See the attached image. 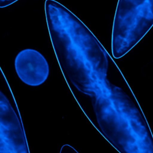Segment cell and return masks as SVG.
Listing matches in <instances>:
<instances>
[{
	"label": "cell",
	"instance_id": "1",
	"mask_svg": "<svg viewBox=\"0 0 153 153\" xmlns=\"http://www.w3.org/2000/svg\"><path fill=\"white\" fill-rule=\"evenodd\" d=\"M52 45L65 76L91 99L96 120L122 105L127 94L109 81L108 53L87 26L67 29Z\"/></svg>",
	"mask_w": 153,
	"mask_h": 153
},
{
	"label": "cell",
	"instance_id": "2",
	"mask_svg": "<svg viewBox=\"0 0 153 153\" xmlns=\"http://www.w3.org/2000/svg\"><path fill=\"white\" fill-rule=\"evenodd\" d=\"M153 26V0H118L111 35L114 58L126 55Z\"/></svg>",
	"mask_w": 153,
	"mask_h": 153
},
{
	"label": "cell",
	"instance_id": "3",
	"mask_svg": "<svg viewBox=\"0 0 153 153\" xmlns=\"http://www.w3.org/2000/svg\"><path fill=\"white\" fill-rule=\"evenodd\" d=\"M0 153H30L21 118L1 91Z\"/></svg>",
	"mask_w": 153,
	"mask_h": 153
},
{
	"label": "cell",
	"instance_id": "4",
	"mask_svg": "<svg viewBox=\"0 0 153 153\" xmlns=\"http://www.w3.org/2000/svg\"><path fill=\"white\" fill-rule=\"evenodd\" d=\"M14 68L21 81L29 86L41 85L49 76L47 61L35 49L27 48L20 51L15 57Z\"/></svg>",
	"mask_w": 153,
	"mask_h": 153
},
{
	"label": "cell",
	"instance_id": "5",
	"mask_svg": "<svg viewBox=\"0 0 153 153\" xmlns=\"http://www.w3.org/2000/svg\"><path fill=\"white\" fill-rule=\"evenodd\" d=\"M18 1L19 0H0V8L8 7Z\"/></svg>",
	"mask_w": 153,
	"mask_h": 153
}]
</instances>
